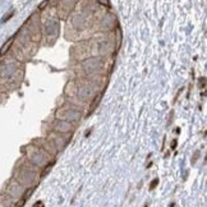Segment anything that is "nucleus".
<instances>
[{
	"mask_svg": "<svg viewBox=\"0 0 207 207\" xmlns=\"http://www.w3.org/2000/svg\"><path fill=\"white\" fill-rule=\"evenodd\" d=\"M105 84V75L77 77L65 86V95H68V102L83 109L86 104L91 102L96 96L101 95Z\"/></svg>",
	"mask_w": 207,
	"mask_h": 207,
	"instance_id": "f257e3e1",
	"label": "nucleus"
},
{
	"mask_svg": "<svg viewBox=\"0 0 207 207\" xmlns=\"http://www.w3.org/2000/svg\"><path fill=\"white\" fill-rule=\"evenodd\" d=\"M86 6L72 12L67 19L65 37L69 40H77L81 37H88L92 31H96V22L99 18V8L92 6L95 3H83Z\"/></svg>",
	"mask_w": 207,
	"mask_h": 207,
	"instance_id": "f03ea898",
	"label": "nucleus"
},
{
	"mask_svg": "<svg viewBox=\"0 0 207 207\" xmlns=\"http://www.w3.org/2000/svg\"><path fill=\"white\" fill-rule=\"evenodd\" d=\"M91 39L86 40V49H87V58L100 56V58H111L116 49V39L113 32L109 33H96Z\"/></svg>",
	"mask_w": 207,
	"mask_h": 207,
	"instance_id": "7ed1b4c3",
	"label": "nucleus"
},
{
	"mask_svg": "<svg viewBox=\"0 0 207 207\" xmlns=\"http://www.w3.org/2000/svg\"><path fill=\"white\" fill-rule=\"evenodd\" d=\"M41 170L33 166L27 160L21 162L14 170V180L19 183L24 189H33L41 179Z\"/></svg>",
	"mask_w": 207,
	"mask_h": 207,
	"instance_id": "20e7f679",
	"label": "nucleus"
},
{
	"mask_svg": "<svg viewBox=\"0 0 207 207\" xmlns=\"http://www.w3.org/2000/svg\"><path fill=\"white\" fill-rule=\"evenodd\" d=\"M109 58L91 56L77 63L74 71L78 77H95V75H105L108 73Z\"/></svg>",
	"mask_w": 207,
	"mask_h": 207,
	"instance_id": "39448f33",
	"label": "nucleus"
},
{
	"mask_svg": "<svg viewBox=\"0 0 207 207\" xmlns=\"http://www.w3.org/2000/svg\"><path fill=\"white\" fill-rule=\"evenodd\" d=\"M41 28L44 39L46 40L45 44L47 46H53L59 36L60 30V21L55 10V6L49 8L47 15H44V19H41Z\"/></svg>",
	"mask_w": 207,
	"mask_h": 207,
	"instance_id": "423d86ee",
	"label": "nucleus"
},
{
	"mask_svg": "<svg viewBox=\"0 0 207 207\" xmlns=\"http://www.w3.org/2000/svg\"><path fill=\"white\" fill-rule=\"evenodd\" d=\"M22 78H23V67L18 60L12 59L8 60V62L5 60L0 65V81L15 87V86L21 83Z\"/></svg>",
	"mask_w": 207,
	"mask_h": 207,
	"instance_id": "0eeeda50",
	"label": "nucleus"
},
{
	"mask_svg": "<svg viewBox=\"0 0 207 207\" xmlns=\"http://www.w3.org/2000/svg\"><path fill=\"white\" fill-rule=\"evenodd\" d=\"M24 153H26V157H27V161L30 164H32L33 166L39 168L40 170L45 169L46 166L50 165V164L54 162L53 161L54 159L51 157L50 155H47L41 147H39L36 143L28 144L27 147H26V150H24Z\"/></svg>",
	"mask_w": 207,
	"mask_h": 207,
	"instance_id": "6e6552de",
	"label": "nucleus"
},
{
	"mask_svg": "<svg viewBox=\"0 0 207 207\" xmlns=\"http://www.w3.org/2000/svg\"><path fill=\"white\" fill-rule=\"evenodd\" d=\"M82 118H83V109L77 105H73V104L68 102V101L64 105L58 108L55 111V119L64 120V122L72 123V124H75L77 122H79Z\"/></svg>",
	"mask_w": 207,
	"mask_h": 207,
	"instance_id": "1a4fd4ad",
	"label": "nucleus"
},
{
	"mask_svg": "<svg viewBox=\"0 0 207 207\" xmlns=\"http://www.w3.org/2000/svg\"><path fill=\"white\" fill-rule=\"evenodd\" d=\"M118 19L113 13H101L96 22V31L102 33H109L116 30Z\"/></svg>",
	"mask_w": 207,
	"mask_h": 207,
	"instance_id": "9d476101",
	"label": "nucleus"
},
{
	"mask_svg": "<svg viewBox=\"0 0 207 207\" xmlns=\"http://www.w3.org/2000/svg\"><path fill=\"white\" fill-rule=\"evenodd\" d=\"M24 193H26V189L19 183H17L14 179H10L9 182H8V184L5 187V191H4V194L10 197L15 202L21 201L24 197Z\"/></svg>",
	"mask_w": 207,
	"mask_h": 207,
	"instance_id": "9b49d317",
	"label": "nucleus"
},
{
	"mask_svg": "<svg viewBox=\"0 0 207 207\" xmlns=\"http://www.w3.org/2000/svg\"><path fill=\"white\" fill-rule=\"evenodd\" d=\"M74 128H75L74 124L64 122V120L54 119L53 123H51V132L60 133V134H72L75 131Z\"/></svg>",
	"mask_w": 207,
	"mask_h": 207,
	"instance_id": "f8f14e48",
	"label": "nucleus"
},
{
	"mask_svg": "<svg viewBox=\"0 0 207 207\" xmlns=\"http://www.w3.org/2000/svg\"><path fill=\"white\" fill-rule=\"evenodd\" d=\"M72 134H60V133H55V132H50L47 134V138L53 142V144L56 147L58 151L64 150V147L69 143L71 141Z\"/></svg>",
	"mask_w": 207,
	"mask_h": 207,
	"instance_id": "ddd939ff",
	"label": "nucleus"
},
{
	"mask_svg": "<svg viewBox=\"0 0 207 207\" xmlns=\"http://www.w3.org/2000/svg\"><path fill=\"white\" fill-rule=\"evenodd\" d=\"M58 6H55V10L58 13V17H62V18H68L69 15L72 14V12L74 10V5H77V2H59L55 3Z\"/></svg>",
	"mask_w": 207,
	"mask_h": 207,
	"instance_id": "4468645a",
	"label": "nucleus"
},
{
	"mask_svg": "<svg viewBox=\"0 0 207 207\" xmlns=\"http://www.w3.org/2000/svg\"><path fill=\"white\" fill-rule=\"evenodd\" d=\"M33 143H36L39 147H41V148L44 150L47 155H50V156L53 157V159L56 156L58 152H59V151L56 150V147L53 144V142H51L47 137H46V138H39V140H37V141H34Z\"/></svg>",
	"mask_w": 207,
	"mask_h": 207,
	"instance_id": "2eb2a0df",
	"label": "nucleus"
},
{
	"mask_svg": "<svg viewBox=\"0 0 207 207\" xmlns=\"http://www.w3.org/2000/svg\"><path fill=\"white\" fill-rule=\"evenodd\" d=\"M12 44H13V39L8 41V44H5V45H4V47L2 49V51H0V54H2V55H3V54H5V53H6V50L9 49V46H10Z\"/></svg>",
	"mask_w": 207,
	"mask_h": 207,
	"instance_id": "dca6fc26",
	"label": "nucleus"
},
{
	"mask_svg": "<svg viewBox=\"0 0 207 207\" xmlns=\"http://www.w3.org/2000/svg\"><path fill=\"white\" fill-rule=\"evenodd\" d=\"M157 183H159V179H153V182H152V184L150 185V189H151V191H152V189H153L155 187H156V185H157Z\"/></svg>",
	"mask_w": 207,
	"mask_h": 207,
	"instance_id": "f3484780",
	"label": "nucleus"
},
{
	"mask_svg": "<svg viewBox=\"0 0 207 207\" xmlns=\"http://www.w3.org/2000/svg\"><path fill=\"white\" fill-rule=\"evenodd\" d=\"M32 207H44V203H42L41 201H39V202H36V203H34Z\"/></svg>",
	"mask_w": 207,
	"mask_h": 207,
	"instance_id": "a211bd4d",
	"label": "nucleus"
}]
</instances>
